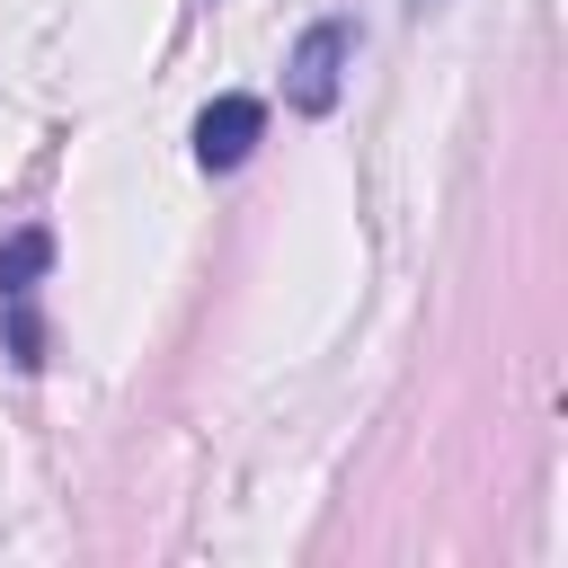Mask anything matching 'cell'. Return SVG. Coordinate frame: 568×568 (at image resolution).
I'll return each instance as SVG.
<instances>
[{
    "label": "cell",
    "instance_id": "obj_1",
    "mask_svg": "<svg viewBox=\"0 0 568 568\" xmlns=\"http://www.w3.org/2000/svg\"><path fill=\"white\" fill-rule=\"evenodd\" d=\"M346 71H355V27L346 18H311L284 53V106L293 115H328L346 98Z\"/></svg>",
    "mask_w": 568,
    "mask_h": 568
},
{
    "label": "cell",
    "instance_id": "obj_2",
    "mask_svg": "<svg viewBox=\"0 0 568 568\" xmlns=\"http://www.w3.org/2000/svg\"><path fill=\"white\" fill-rule=\"evenodd\" d=\"M257 133H266V98H248V89H222L204 115H195V169H240L248 151H257Z\"/></svg>",
    "mask_w": 568,
    "mask_h": 568
},
{
    "label": "cell",
    "instance_id": "obj_3",
    "mask_svg": "<svg viewBox=\"0 0 568 568\" xmlns=\"http://www.w3.org/2000/svg\"><path fill=\"white\" fill-rule=\"evenodd\" d=\"M44 266H53V231H9V240H0V302L36 293Z\"/></svg>",
    "mask_w": 568,
    "mask_h": 568
},
{
    "label": "cell",
    "instance_id": "obj_4",
    "mask_svg": "<svg viewBox=\"0 0 568 568\" xmlns=\"http://www.w3.org/2000/svg\"><path fill=\"white\" fill-rule=\"evenodd\" d=\"M408 9H444V0H408Z\"/></svg>",
    "mask_w": 568,
    "mask_h": 568
}]
</instances>
